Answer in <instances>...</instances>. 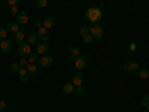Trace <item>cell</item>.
I'll use <instances>...</instances> for the list:
<instances>
[{
    "label": "cell",
    "mask_w": 149,
    "mask_h": 112,
    "mask_svg": "<svg viewBox=\"0 0 149 112\" xmlns=\"http://www.w3.org/2000/svg\"><path fill=\"white\" fill-rule=\"evenodd\" d=\"M86 20H88L90 22L93 24H97V21H100L102 17H103V12L100 8H97V6H91L88 8V10H86V14H85Z\"/></svg>",
    "instance_id": "cell-1"
},
{
    "label": "cell",
    "mask_w": 149,
    "mask_h": 112,
    "mask_svg": "<svg viewBox=\"0 0 149 112\" xmlns=\"http://www.w3.org/2000/svg\"><path fill=\"white\" fill-rule=\"evenodd\" d=\"M18 54H19L22 58L29 57V54H31V45L27 43V42L19 43V46H18Z\"/></svg>",
    "instance_id": "cell-2"
},
{
    "label": "cell",
    "mask_w": 149,
    "mask_h": 112,
    "mask_svg": "<svg viewBox=\"0 0 149 112\" xmlns=\"http://www.w3.org/2000/svg\"><path fill=\"white\" fill-rule=\"evenodd\" d=\"M103 27L102 26H98V24H93L91 26V30H90V34L94 37V39H100V37H103Z\"/></svg>",
    "instance_id": "cell-3"
},
{
    "label": "cell",
    "mask_w": 149,
    "mask_h": 112,
    "mask_svg": "<svg viewBox=\"0 0 149 112\" xmlns=\"http://www.w3.org/2000/svg\"><path fill=\"white\" fill-rule=\"evenodd\" d=\"M12 42H14V41L2 39V41H0V51L5 52V54H9V52H10V49H12Z\"/></svg>",
    "instance_id": "cell-4"
},
{
    "label": "cell",
    "mask_w": 149,
    "mask_h": 112,
    "mask_svg": "<svg viewBox=\"0 0 149 112\" xmlns=\"http://www.w3.org/2000/svg\"><path fill=\"white\" fill-rule=\"evenodd\" d=\"M74 67H76L78 70H84L86 69V57H76V60H74Z\"/></svg>",
    "instance_id": "cell-5"
},
{
    "label": "cell",
    "mask_w": 149,
    "mask_h": 112,
    "mask_svg": "<svg viewBox=\"0 0 149 112\" xmlns=\"http://www.w3.org/2000/svg\"><path fill=\"white\" fill-rule=\"evenodd\" d=\"M122 69L125 72H137L140 69V66H139V63H136V61H128V63H125L122 66Z\"/></svg>",
    "instance_id": "cell-6"
},
{
    "label": "cell",
    "mask_w": 149,
    "mask_h": 112,
    "mask_svg": "<svg viewBox=\"0 0 149 112\" xmlns=\"http://www.w3.org/2000/svg\"><path fill=\"white\" fill-rule=\"evenodd\" d=\"M52 61H54V58H52L51 55H43V57H40V60H39V64H40V67L46 69V67H49V66L52 64Z\"/></svg>",
    "instance_id": "cell-7"
},
{
    "label": "cell",
    "mask_w": 149,
    "mask_h": 112,
    "mask_svg": "<svg viewBox=\"0 0 149 112\" xmlns=\"http://www.w3.org/2000/svg\"><path fill=\"white\" fill-rule=\"evenodd\" d=\"M29 21V15L26 10H19V14L17 15V22L19 24V26H24V24H27Z\"/></svg>",
    "instance_id": "cell-8"
},
{
    "label": "cell",
    "mask_w": 149,
    "mask_h": 112,
    "mask_svg": "<svg viewBox=\"0 0 149 112\" xmlns=\"http://www.w3.org/2000/svg\"><path fill=\"white\" fill-rule=\"evenodd\" d=\"M18 76H19V81L21 82H27L29 81V70H27V67H21L19 70H18Z\"/></svg>",
    "instance_id": "cell-9"
},
{
    "label": "cell",
    "mask_w": 149,
    "mask_h": 112,
    "mask_svg": "<svg viewBox=\"0 0 149 112\" xmlns=\"http://www.w3.org/2000/svg\"><path fill=\"white\" fill-rule=\"evenodd\" d=\"M6 30L9 32V33H17V32H19L21 30V26H19V24L18 22H8L6 24Z\"/></svg>",
    "instance_id": "cell-10"
},
{
    "label": "cell",
    "mask_w": 149,
    "mask_h": 112,
    "mask_svg": "<svg viewBox=\"0 0 149 112\" xmlns=\"http://www.w3.org/2000/svg\"><path fill=\"white\" fill-rule=\"evenodd\" d=\"M37 37L42 41V42H46L48 39H49V30L48 29H45V27H42V29H39V33H37Z\"/></svg>",
    "instance_id": "cell-11"
},
{
    "label": "cell",
    "mask_w": 149,
    "mask_h": 112,
    "mask_svg": "<svg viewBox=\"0 0 149 112\" xmlns=\"http://www.w3.org/2000/svg\"><path fill=\"white\" fill-rule=\"evenodd\" d=\"M48 49H49V45L46 43V42H40L39 45H36V52L37 54H46L48 52Z\"/></svg>",
    "instance_id": "cell-12"
},
{
    "label": "cell",
    "mask_w": 149,
    "mask_h": 112,
    "mask_svg": "<svg viewBox=\"0 0 149 112\" xmlns=\"http://www.w3.org/2000/svg\"><path fill=\"white\" fill-rule=\"evenodd\" d=\"M69 52H70V58H69V61L70 63H73L74 60H76V57H79V48L78 46H70V49H69Z\"/></svg>",
    "instance_id": "cell-13"
},
{
    "label": "cell",
    "mask_w": 149,
    "mask_h": 112,
    "mask_svg": "<svg viewBox=\"0 0 149 112\" xmlns=\"http://www.w3.org/2000/svg\"><path fill=\"white\" fill-rule=\"evenodd\" d=\"M82 81H84V75H82V73H74L73 76H72V84H73L74 87L82 85Z\"/></svg>",
    "instance_id": "cell-14"
},
{
    "label": "cell",
    "mask_w": 149,
    "mask_h": 112,
    "mask_svg": "<svg viewBox=\"0 0 149 112\" xmlns=\"http://www.w3.org/2000/svg\"><path fill=\"white\" fill-rule=\"evenodd\" d=\"M24 37H26V32H24V30H19V32H17V33L14 34V42L22 43V42H24Z\"/></svg>",
    "instance_id": "cell-15"
},
{
    "label": "cell",
    "mask_w": 149,
    "mask_h": 112,
    "mask_svg": "<svg viewBox=\"0 0 149 112\" xmlns=\"http://www.w3.org/2000/svg\"><path fill=\"white\" fill-rule=\"evenodd\" d=\"M74 88H76V87H74L72 82H67V84H64L63 85V91L66 93V94H74Z\"/></svg>",
    "instance_id": "cell-16"
},
{
    "label": "cell",
    "mask_w": 149,
    "mask_h": 112,
    "mask_svg": "<svg viewBox=\"0 0 149 112\" xmlns=\"http://www.w3.org/2000/svg\"><path fill=\"white\" fill-rule=\"evenodd\" d=\"M42 22H43V27H45V29H48V30L51 29V27H54V26H55V20H54L52 17H48V18H45Z\"/></svg>",
    "instance_id": "cell-17"
},
{
    "label": "cell",
    "mask_w": 149,
    "mask_h": 112,
    "mask_svg": "<svg viewBox=\"0 0 149 112\" xmlns=\"http://www.w3.org/2000/svg\"><path fill=\"white\" fill-rule=\"evenodd\" d=\"M37 33H30L29 36H27V43H30V45H36L37 43Z\"/></svg>",
    "instance_id": "cell-18"
},
{
    "label": "cell",
    "mask_w": 149,
    "mask_h": 112,
    "mask_svg": "<svg viewBox=\"0 0 149 112\" xmlns=\"http://www.w3.org/2000/svg\"><path fill=\"white\" fill-rule=\"evenodd\" d=\"M137 75L140 79H148L149 78V70L148 69H139L137 70Z\"/></svg>",
    "instance_id": "cell-19"
},
{
    "label": "cell",
    "mask_w": 149,
    "mask_h": 112,
    "mask_svg": "<svg viewBox=\"0 0 149 112\" xmlns=\"http://www.w3.org/2000/svg\"><path fill=\"white\" fill-rule=\"evenodd\" d=\"M90 30H91V27H90V26H86V24H85V26H82V27H81V30H79V34H81L82 37H85L86 34H90Z\"/></svg>",
    "instance_id": "cell-20"
},
{
    "label": "cell",
    "mask_w": 149,
    "mask_h": 112,
    "mask_svg": "<svg viewBox=\"0 0 149 112\" xmlns=\"http://www.w3.org/2000/svg\"><path fill=\"white\" fill-rule=\"evenodd\" d=\"M37 55H39L37 52H31V54H29L27 60H29V63H30V64H34L36 61H37Z\"/></svg>",
    "instance_id": "cell-21"
},
{
    "label": "cell",
    "mask_w": 149,
    "mask_h": 112,
    "mask_svg": "<svg viewBox=\"0 0 149 112\" xmlns=\"http://www.w3.org/2000/svg\"><path fill=\"white\" fill-rule=\"evenodd\" d=\"M27 70H29V75H36L37 70H39V67H37L36 64H29L27 66Z\"/></svg>",
    "instance_id": "cell-22"
},
{
    "label": "cell",
    "mask_w": 149,
    "mask_h": 112,
    "mask_svg": "<svg viewBox=\"0 0 149 112\" xmlns=\"http://www.w3.org/2000/svg\"><path fill=\"white\" fill-rule=\"evenodd\" d=\"M74 93L76 94H81V96H84V94H86V88L84 85H78L76 88H74Z\"/></svg>",
    "instance_id": "cell-23"
},
{
    "label": "cell",
    "mask_w": 149,
    "mask_h": 112,
    "mask_svg": "<svg viewBox=\"0 0 149 112\" xmlns=\"http://www.w3.org/2000/svg\"><path fill=\"white\" fill-rule=\"evenodd\" d=\"M82 39H84V43H85V45H90V43H93L94 37H93L91 34H86L85 37H82Z\"/></svg>",
    "instance_id": "cell-24"
},
{
    "label": "cell",
    "mask_w": 149,
    "mask_h": 112,
    "mask_svg": "<svg viewBox=\"0 0 149 112\" xmlns=\"http://www.w3.org/2000/svg\"><path fill=\"white\" fill-rule=\"evenodd\" d=\"M36 6L37 8H46L48 6V0H36Z\"/></svg>",
    "instance_id": "cell-25"
},
{
    "label": "cell",
    "mask_w": 149,
    "mask_h": 112,
    "mask_svg": "<svg viewBox=\"0 0 149 112\" xmlns=\"http://www.w3.org/2000/svg\"><path fill=\"white\" fill-rule=\"evenodd\" d=\"M19 69H21L19 63H12V64L9 66V70H10V72H18Z\"/></svg>",
    "instance_id": "cell-26"
},
{
    "label": "cell",
    "mask_w": 149,
    "mask_h": 112,
    "mask_svg": "<svg viewBox=\"0 0 149 112\" xmlns=\"http://www.w3.org/2000/svg\"><path fill=\"white\" fill-rule=\"evenodd\" d=\"M142 105H143L146 109H149V94L143 96V99H142Z\"/></svg>",
    "instance_id": "cell-27"
},
{
    "label": "cell",
    "mask_w": 149,
    "mask_h": 112,
    "mask_svg": "<svg viewBox=\"0 0 149 112\" xmlns=\"http://www.w3.org/2000/svg\"><path fill=\"white\" fill-rule=\"evenodd\" d=\"M6 34H8L6 27H0V41H2V39H6Z\"/></svg>",
    "instance_id": "cell-28"
},
{
    "label": "cell",
    "mask_w": 149,
    "mask_h": 112,
    "mask_svg": "<svg viewBox=\"0 0 149 112\" xmlns=\"http://www.w3.org/2000/svg\"><path fill=\"white\" fill-rule=\"evenodd\" d=\"M18 63H19V66H21V67H27V66L30 64V63H29V60H27V58H21V60L18 61Z\"/></svg>",
    "instance_id": "cell-29"
},
{
    "label": "cell",
    "mask_w": 149,
    "mask_h": 112,
    "mask_svg": "<svg viewBox=\"0 0 149 112\" xmlns=\"http://www.w3.org/2000/svg\"><path fill=\"white\" fill-rule=\"evenodd\" d=\"M9 10H10V14H12V15H18V14H19V10H18L17 5H15V6H10V9H9Z\"/></svg>",
    "instance_id": "cell-30"
},
{
    "label": "cell",
    "mask_w": 149,
    "mask_h": 112,
    "mask_svg": "<svg viewBox=\"0 0 149 112\" xmlns=\"http://www.w3.org/2000/svg\"><path fill=\"white\" fill-rule=\"evenodd\" d=\"M21 0H6V3L9 5V6H15L17 3H19Z\"/></svg>",
    "instance_id": "cell-31"
},
{
    "label": "cell",
    "mask_w": 149,
    "mask_h": 112,
    "mask_svg": "<svg viewBox=\"0 0 149 112\" xmlns=\"http://www.w3.org/2000/svg\"><path fill=\"white\" fill-rule=\"evenodd\" d=\"M34 27H37V29H42V27H43V22H42L40 20H36V21H34Z\"/></svg>",
    "instance_id": "cell-32"
},
{
    "label": "cell",
    "mask_w": 149,
    "mask_h": 112,
    "mask_svg": "<svg viewBox=\"0 0 149 112\" xmlns=\"http://www.w3.org/2000/svg\"><path fill=\"white\" fill-rule=\"evenodd\" d=\"M6 109V102L5 100H0V112H3Z\"/></svg>",
    "instance_id": "cell-33"
},
{
    "label": "cell",
    "mask_w": 149,
    "mask_h": 112,
    "mask_svg": "<svg viewBox=\"0 0 149 112\" xmlns=\"http://www.w3.org/2000/svg\"><path fill=\"white\" fill-rule=\"evenodd\" d=\"M136 48H137V46H136V43H134V42H131V43H130V51H131V52H133V51H136Z\"/></svg>",
    "instance_id": "cell-34"
}]
</instances>
